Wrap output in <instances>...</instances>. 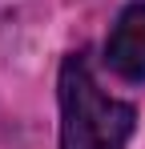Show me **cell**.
Instances as JSON below:
<instances>
[{"instance_id": "cell-1", "label": "cell", "mask_w": 145, "mask_h": 149, "mask_svg": "<svg viewBox=\"0 0 145 149\" xmlns=\"http://www.w3.org/2000/svg\"><path fill=\"white\" fill-rule=\"evenodd\" d=\"M133 109L97 85L89 61L77 52L61 65V149H125Z\"/></svg>"}, {"instance_id": "cell-2", "label": "cell", "mask_w": 145, "mask_h": 149, "mask_svg": "<svg viewBox=\"0 0 145 149\" xmlns=\"http://www.w3.org/2000/svg\"><path fill=\"white\" fill-rule=\"evenodd\" d=\"M105 61L125 81H145V0L129 4L117 16V24L105 40Z\"/></svg>"}]
</instances>
